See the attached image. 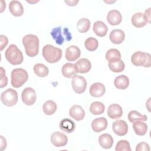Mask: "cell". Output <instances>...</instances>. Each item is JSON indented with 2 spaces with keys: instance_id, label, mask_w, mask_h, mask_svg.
<instances>
[{
  "instance_id": "e0dca14e",
  "label": "cell",
  "mask_w": 151,
  "mask_h": 151,
  "mask_svg": "<svg viewBox=\"0 0 151 151\" xmlns=\"http://www.w3.org/2000/svg\"><path fill=\"white\" fill-rule=\"evenodd\" d=\"M107 20L111 25H117L120 24L122 22V16L119 11L112 9L108 12Z\"/></svg>"
},
{
  "instance_id": "ba28073f",
  "label": "cell",
  "mask_w": 151,
  "mask_h": 151,
  "mask_svg": "<svg viewBox=\"0 0 151 151\" xmlns=\"http://www.w3.org/2000/svg\"><path fill=\"white\" fill-rule=\"evenodd\" d=\"M61 33H62V29L61 27H55L53 28L51 32V36L52 37L53 39L55 40L56 43L58 45H61L64 42V35H65L67 38L68 41L71 40V35L69 32L67 28H65V30L63 34Z\"/></svg>"
},
{
  "instance_id": "b9f144b4",
  "label": "cell",
  "mask_w": 151,
  "mask_h": 151,
  "mask_svg": "<svg viewBox=\"0 0 151 151\" xmlns=\"http://www.w3.org/2000/svg\"><path fill=\"white\" fill-rule=\"evenodd\" d=\"M144 14L147 17V18L148 19V20H149V21L150 22V8H148L147 9H146L145 11Z\"/></svg>"
},
{
  "instance_id": "6da1fadb",
  "label": "cell",
  "mask_w": 151,
  "mask_h": 151,
  "mask_svg": "<svg viewBox=\"0 0 151 151\" xmlns=\"http://www.w3.org/2000/svg\"><path fill=\"white\" fill-rule=\"evenodd\" d=\"M26 54L30 57H35L39 52V38L34 34L25 35L22 40Z\"/></svg>"
},
{
  "instance_id": "30bf717a",
  "label": "cell",
  "mask_w": 151,
  "mask_h": 151,
  "mask_svg": "<svg viewBox=\"0 0 151 151\" xmlns=\"http://www.w3.org/2000/svg\"><path fill=\"white\" fill-rule=\"evenodd\" d=\"M51 142L57 147H63L67 145L68 142L67 136L63 133L60 132H55L51 136Z\"/></svg>"
},
{
  "instance_id": "7a4b0ae2",
  "label": "cell",
  "mask_w": 151,
  "mask_h": 151,
  "mask_svg": "<svg viewBox=\"0 0 151 151\" xmlns=\"http://www.w3.org/2000/svg\"><path fill=\"white\" fill-rule=\"evenodd\" d=\"M62 50L51 44H47L42 48V56L50 63L58 62L62 57Z\"/></svg>"
},
{
  "instance_id": "7402d4cb",
  "label": "cell",
  "mask_w": 151,
  "mask_h": 151,
  "mask_svg": "<svg viewBox=\"0 0 151 151\" xmlns=\"http://www.w3.org/2000/svg\"><path fill=\"white\" fill-rule=\"evenodd\" d=\"M63 76L66 78H72L77 75V70L75 64L67 63L64 64L61 69Z\"/></svg>"
},
{
  "instance_id": "52a82bcc",
  "label": "cell",
  "mask_w": 151,
  "mask_h": 151,
  "mask_svg": "<svg viewBox=\"0 0 151 151\" xmlns=\"http://www.w3.org/2000/svg\"><path fill=\"white\" fill-rule=\"evenodd\" d=\"M87 81L83 76L76 75L71 80V86L73 90L77 94L83 93L87 88Z\"/></svg>"
},
{
  "instance_id": "d4e9b609",
  "label": "cell",
  "mask_w": 151,
  "mask_h": 151,
  "mask_svg": "<svg viewBox=\"0 0 151 151\" xmlns=\"http://www.w3.org/2000/svg\"><path fill=\"white\" fill-rule=\"evenodd\" d=\"M59 127L61 130L68 133H70L74 131L76 129V124L71 119H63L60 121Z\"/></svg>"
},
{
  "instance_id": "4fadbf2b",
  "label": "cell",
  "mask_w": 151,
  "mask_h": 151,
  "mask_svg": "<svg viewBox=\"0 0 151 151\" xmlns=\"http://www.w3.org/2000/svg\"><path fill=\"white\" fill-rule=\"evenodd\" d=\"M69 115L76 120L80 121L84 118L85 111L81 106L75 104L70 109Z\"/></svg>"
},
{
  "instance_id": "8d00e7d4",
  "label": "cell",
  "mask_w": 151,
  "mask_h": 151,
  "mask_svg": "<svg viewBox=\"0 0 151 151\" xmlns=\"http://www.w3.org/2000/svg\"><path fill=\"white\" fill-rule=\"evenodd\" d=\"M0 87L3 88L7 85L8 78L5 76V70L1 67V77H0Z\"/></svg>"
},
{
  "instance_id": "7c38bea8",
  "label": "cell",
  "mask_w": 151,
  "mask_h": 151,
  "mask_svg": "<svg viewBox=\"0 0 151 151\" xmlns=\"http://www.w3.org/2000/svg\"><path fill=\"white\" fill-rule=\"evenodd\" d=\"M131 21L133 26L137 28H142L147 23H150L147 17L142 12H137L133 15Z\"/></svg>"
},
{
  "instance_id": "7bdbcfd3",
  "label": "cell",
  "mask_w": 151,
  "mask_h": 151,
  "mask_svg": "<svg viewBox=\"0 0 151 151\" xmlns=\"http://www.w3.org/2000/svg\"><path fill=\"white\" fill-rule=\"evenodd\" d=\"M27 2H29V3H32V2H31V1H27ZM39 2V1H35V2H33L34 3H35V2Z\"/></svg>"
},
{
  "instance_id": "44dd1931",
  "label": "cell",
  "mask_w": 151,
  "mask_h": 151,
  "mask_svg": "<svg viewBox=\"0 0 151 151\" xmlns=\"http://www.w3.org/2000/svg\"><path fill=\"white\" fill-rule=\"evenodd\" d=\"M77 73H86L88 72L91 68L90 61L87 58H80L75 64Z\"/></svg>"
},
{
  "instance_id": "f1b7e54d",
  "label": "cell",
  "mask_w": 151,
  "mask_h": 151,
  "mask_svg": "<svg viewBox=\"0 0 151 151\" xmlns=\"http://www.w3.org/2000/svg\"><path fill=\"white\" fill-rule=\"evenodd\" d=\"M105 106L104 104L100 101H94L90 106V111L94 115H99L104 113Z\"/></svg>"
},
{
  "instance_id": "9c48e42d",
  "label": "cell",
  "mask_w": 151,
  "mask_h": 151,
  "mask_svg": "<svg viewBox=\"0 0 151 151\" xmlns=\"http://www.w3.org/2000/svg\"><path fill=\"white\" fill-rule=\"evenodd\" d=\"M21 99L25 104L27 106L33 105L37 99L35 90L32 87L25 88L22 92Z\"/></svg>"
},
{
  "instance_id": "836d02e7",
  "label": "cell",
  "mask_w": 151,
  "mask_h": 151,
  "mask_svg": "<svg viewBox=\"0 0 151 151\" xmlns=\"http://www.w3.org/2000/svg\"><path fill=\"white\" fill-rule=\"evenodd\" d=\"M129 120L133 123L136 120H142V121H146L147 119V117L146 115H143L140 114L139 111L136 110H132L129 111L127 116Z\"/></svg>"
},
{
  "instance_id": "4dcf8cb0",
  "label": "cell",
  "mask_w": 151,
  "mask_h": 151,
  "mask_svg": "<svg viewBox=\"0 0 151 151\" xmlns=\"http://www.w3.org/2000/svg\"><path fill=\"white\" fill-rule=\"evenodd\" d=\"M33 69L35 74L40 77H46L49 73L48 68L45 65L41 63L35 64Z\"/></svg>"
},
{
  "instance_id": "9a60e30c",
  "label": "cell",
  "mask_w": 151,
  "mask_h": 151,
  "mask_svg": "<svg viewBox=\"0 0 151 151\" xmlns=\"http://www.w3.org/2000/svg\"><path fill=\"white\" fill-rule=\"evenodd\" d=\"M81 54L80 48L76 45H71L65 50V58L69 61H74L78 59Z\"/></svg>"
},
{
  "instance_id": "603a6c76",
  "label": "cell",
  "mask_w": 151,
  "mask_h": 151,
  "mask_svg": "<svg viewBox=\"0 0 151 151\" xmlns=\"http://www.w3.org/2000/svg\"><path fill=\"white\" fill-rule=\"evenodd\" d=\"M98 140L100 145L105 149L111 148L114 142L113 137L108 133H104L100 135Z\"/></svg>"
},
{
  "instance_id": "1f68e13d",
  "label": "cell",
  "mask_w": 151,
  "mask_h": 151,
  "mask_svg": "<svg viewBox=\"0 0 151 151\" xmlns=\"http://www.w3.org/2000/svg\"><path fill=\"white\" fill-rule=\"evenodd\" d=\"M90 27V21L86 18H82L77 23L78 31L81 33H84L88 31Z\"/></svg>"
},
{
  "instance_id": "e575fe53",
  "label": "cell",
  "mask_w": 151,
  "mask_h": 151,
  "mask_svg": "<svg viewBox=\"0 0 151 151\" xmlns=\"http://www.w3.org/2000/svg\"><path fill=\"white\" fill-rule=\"evenodd\" d=\"M84 46L86 48L90 51H95L96 50H97L99 46L98 40L94 37L87 38L85 40Z\"/></svg>"
},
{
  "instance_id": "d6986e66",
  "label": "cell",
  "mask_w": 151,
  "mask_h": 151,
  "mask_svg": "<svg viewBox=\"0 0 151 151\" xmlns=\"http://www.w3.org/2000/svg\"><path fill=\"white\" fill-rule=\"evenodd\" d=\"M9 9L11 14L15 17L21 16L24 11L22 4L18 1H11L9 4Z\"/></svg>"
},
{
  "instance_id": "2e32d148",
  "label": "cell",
  "mask_w": 151,
  "mask_h": 151,
  "mask_svg": "<svg viewBox=\"0 0 151 151\" xmlns=\"http://www.w3.org/2000/svg\"><path fill=\"white\" fill-rule=\"evenodd\" d=\"M91 128L94 132H100L107 127V120L105 117H101L94 119L91 122Z\"/></svg>"
},
{
  "instance_id": "d6a6232c",
  "label": "cell",
  "mask_w": 151,
  "mask_h": 151,
  "mask_svg": "<svg viewBox=\"0 0 151 151\" xmlns=\"http://www.w3.org/2000/svg\"><path fill=\"white\" fill-rule=\"evenodd\" d=\"M108 65L110 70L114 73H120L125 68V64L122 60L114 62H109Z\"/></svg>"
},
{
  "instance_id": "f35d334b",
  "label": "cell",
  "mask_w": 151,
  "mask_h": 151,
  "mask_svg": "<svg viewBox=\"0 0 151 151\" xmlns=\"http://www.w3.org/2000/svg\"><path fill=\"white\" fill-rule=\"evenodd\" d=\"M0 40H1V51H2L3 49L7 45L8 43V39L6 36L4 35H0Z\"/></svg>"
},
{
  "instance_id": "5bb4252c",
  "label": "cell",
  "mask_w": 151,
  "mask_h": 151,
  "mask_svg": "<svg viewBox=\"0 0 151 151\" xmlns=\"http://www.w3.org/2000/svg\"><path fill=\"white\" fill-rule=\"evenodd\" d=\"M89 92L91 96L94 97H100L104 94L106 92V88L102 83L96 82L91 85Z\"/></svg>"
},
{
  "instance_id": "277c9868",
  "label": "cell",
  "mask_w": 151,
  "mask_h": 151,
  "mask_svg": "<svg viewBox=\"0 0 151 151\" xmlns=\"http://www.w3.org/2000/svg\"><path fill=\"white\" fill-rule=\"evenodd\" d=\"M11 85L14 88L21 87L28 79V74L27 71L21 68L12 70L11 73Z\"/></svg>"
},
{
  "instance_id": "ab89813d",
  "label": "cell",
  "mask_w": 151,
  "mask_h": 151,
  "mask_svg": "<svg viewBox=\"0 0 151 151\" xmlns=\"http://www.w3.org/2000/svg\"><path fill=\"white\" fill-rule=\"evenodd\" d=\"M1 137V150H4L6 149V139L2 136H0Z\"/></svg>"
},
{
  "instance_id": "60d3db41",
  "label": "cell",
  "mask_w": 151,
  "mask_h": 151,
  "mask_svg": "<svg viewBox=\"0 0 151 151\" xmlns=\"http://www.w3.org/2000/svg\"><path fill=\"white\" fill-rule=\"evenodd\" d=\"M69 6H75L76 5L78 2H79L78 1H75V0H73V1H64Z\"/></svg>"
},
{
  "instance_id": "83f0119b",
  "label": "cell",
  "mask_w": 151,
  "mask_h": 151,
  "mask_svg": "<svg viewBox=\"0 0 151 151\" xmlns=\"http://www.w3.org/2000/svg\"><path fill=\"white\" fill-rule=\"evenodd\" d=\"M57 104L52 100L46 101L42 106L44 113L46 115H52L57 110Z\"/></svg>"
},
{
  "instance_id": "f546056e",
  "label": "cell",
  "mask_w": 151,
  "mask_h": 151,
  "mask_svg": "<svg viewBox=\"0 0 151 151\" xmlns=\"http://www.w3.org/2000/svg\"><path fill=\"white\" fill-rule=\"evenodd\" d=\"M106 58L109 62L117 61L121 60V54L117 49L111 48L107 51Z\"/></svg>"
},
{
  "instance_id": "5b68a950",
  "label": "cell",
  "mask_w": 151,
  "mask_h": 151,
  "mask_svg": "<svg viewBox=\"0 0 151 151\" xmlns=\"http://www.w3.org/2000/svg\"><path fill=\"white\" fill-rule=\"evenodd\" d=\"M131 61L132 64L136 66L150 67L151 64L150 55L147 52L138 51L132 54Z\"/></svg>"
},
{
  "instance_id": "8fae6325",
  "label": "cell",
  "mask_w": 151,
  "mask_h": 151,
  "mask_svg": "<svg viewBox=\"0 0 151 151\" xmlns=\"http://www.w3.org/2000/svg\"><path fill=\"white\" fill-rule=\"evenodd\" d=\"M112 129L115 134L118 136H123L127 134L128 131V125L123 120H117L112 124Z\"/></svg>"
},
{
  "instance_id": "3957f363",
  "label": "cell",
  "mask_w": 151,
  "mask_h": 151,
  "mask_svg": "<svg viewBox=\"0 0 151 151\" xmlns=\"http://www.w3.org/2000/svg\"><path fill=\"white\" fill-rule=\"evenodd\" d=\"M5 56L6 60L12 65H18L22 63L24 57L21 51L15 44H11L6 50Z\"/></svg>"
},
{
  "instance_id": "cb8c5ba5",
  "label": "cell",
  "mask_w": 151,
  "mask_h": 151,
  "mask_svg": "<svg viewBox=\"0 0 151 151\" xmlns=\"http://www.w3.org/2000/svg\"><path fill=\"white\" fill-rule=\"evenodd\" d=\"M93 29L97 36L103 37L107 34L108 28L103 22L97 21L94 23Z\"/></svg>"
},
{
  "instance_id": "74e56055",
  "label": "cell",
  "mask_w": 151,
  "mask_h": 151,
  "mask_svg": "<svg viewBox=\"0 0 151 151\" xmlns=\"http://www.w3.org/2000/svg\"><path fill=\"white\" fill-rule=\"evenodd\" d=\"M149 151L150 147L148 143L142 142L137 145L136 147V151Z\"/></svg>"
},
{
  "instance_id": "ffe728a7",
  "label": "cell",
  "mask_w": 151,
  "mask_h": 151,
  "mask_svg": "<svg viewBox=\"0 0 151 151\" xmlns=\"http://www.w3.org/2000/svg\"><path fill=\"white\" fill-rule=\"evenodd\" d=\"M123 114V109L122 107L117 104H110L107 109V115L111 119H117L120 118Z\"/></svg>"
},
{
  "instance_id": "4316f807",
  "label": "cell",
  "mask_w": 151,
  "mask_h": 151,
  "mask_svg": "<svg viewBox=\"0 0 151 151\" xmlns=\"http://www.w3.org/2000/svg\"><path fill=\"white\" fill-rule=\"evenodd\" d=\"M114 85L118 89L124 90L129 85V79L125 75H120L114 79Z\"/></svg>"
},
{
  "instance_id": "484cf974",
  "label": "cell",
  "mask_w": 151,
  "mask_h": 151,
  "mask_svg": "<svg viewBox=\"0 0 151 151\" xmlns=\"http://www.w3.org/2000/svg\"><path fill=\"white\" fill-rule=\"evenodd\" d=\"M133 128L135 133L138 136H143L147 131V125L142 120L133 122Z\"/></svg>"
},
{
  "instance_id": "ac0fdd59",
  "label": "cell",
  "mask_w": 151,
  "mask_h": 151,
  "mask_svg": "<svg viewBox=\"0 0 151 151\" xmlns=\"http://www.w3.org/2000/svg\"><path fill=\"white\" fill-rule=\"evenodd\" d=\"M109 38L112 43L114 44H120L123 42L125 38V34L122 29H114L110 32Z\"/></svg>"
},
{
  "instance_id": "8992f818",
  "label": "cell",
  "mask_w": 151,
  "mask_h": 151,
  "mask_svg": "<svg viewBox=\"0 0 151 151\" xmlns=\"http://www.w3.org/2000/svg\"><path fill=\"white\" fill-rule=\"evenodd\" d=\"M18 93L17 91L13 88H8L1 94V100L2 103L8 107L15 105L18 101Z\"/></svg>"
},
{
  "instance_id": "d590c367",
  "label": "cell",
  "mask_w": 151,
  "mask_h": 151,
  "mask_svg": "<svg viewBox=\"0 0 151 151\" xmlns=\"http://www.w3.org/2000/svg\"><path fill=\"white\" fill-rule=\"evenodd\" d=\"M115 150L116 151H131L130 143L126 140H120L117 143Z\"/></svg>"
}]
</instances>
